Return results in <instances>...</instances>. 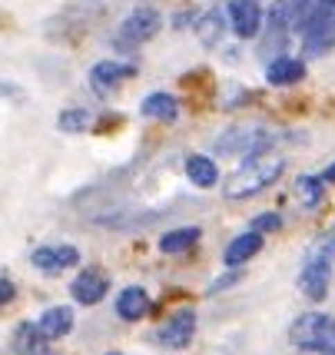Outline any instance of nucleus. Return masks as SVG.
Masks as SVG:
<instances>
[{
  "mask_svg": "<svg viewBox=\"0 0 335 355\" xmlns=\"http://www.w3.org/2000/svg\"><path fill=\"white\" fill-rule=\"evenodd\" d=\"M282 166H286L282 156H252V159H246L243 166L226 180L223 196L226 200H249V196H256L262 189H269L279 180Z\"/></svg>",
  "mask_w": 335,
  "mask_h": 355,
  "instance_id": "nucleus-1",
  "label": "nucleus"
},
{
  "mask_svg": "<svg viewBox=\"0 0 335 355\" xmlns=\"http://www.w3.org/2000/svg\"><path fill=\"white\" fill-rule=\"evenodd\" d=\"M289 339L299 349H322V352L335 355V319L322 312H305L289 325Z\"/></svg>",
  "mask_w": 335,
  "mask_h": 355,
  "instance_id": "nucleus-2",
  "label": "nucleus"
},
{
  "mask_svg": "<svg viewBox=\"0 0 335 355\" xmlns=\"http://www.w3.org/2000/svg\"><path fill=\"white\" fill-rule=\"evenodd\" d=\"M329 279H332V259L329 252H309L302 269H299V289L312 302H322L329 293Z\"/></svg>",
  "mask_w": 335,
  "mask_h": 355,
  "instance_id": "nucleus-3",
  "label": "nucleus"
},
{
  "mask_svg": "<svg viewBox=\"0 0 335 355\" xmlns=\"http://www.w3.org/2000/svg\"><path fill=\"white\" fill-rule=\"evenodd\" d=\"M193 336H196V312L180 309V312H173L166 322L160 325L156 342H160L163 349H186V345L193 342Z\"/></svg>",
  "mask_w": 335,
  "mask_h": 355,
  "instance_id": "nucleus-4",
  "label": "nucleus"
},
{
  "mask_svg": "<svg viewBox=\"0 0 335 355\" xmlns=\"http://www.w3.org/2000/svg\"><path fill=\"white\" fill-rule=\"evenodd\" d=\"M229 24L239 40H249L262 27V7L256 0H229Z\"/></svg>",
  "mask_w": 335,
  "mask_h": 355,
  "instance_id": "nucleus-5",
  "label": "nucleus"
},
{
  "mask_svg": "<svg viewBox=\"0 0 335 355\" xmlns=\"http://www.w3.org/2000/svg\"><path fill=\"white\" fill-rule=\"evenodd\" d=\"M70 293H74L76 302H83V306H96V302L110 293L107 272H100V269H83V272L70 282Z\"/></svg>",
  "mask_w": 335,
  "mask_h": 355,
  "instance_id": "nucleus-6",
  "label": "nucleus"
},
{
  "mask_svg": "<svg viewBox=\"0 0 335 355\" xmlns=\"http://www.w3.org/2000/svg\"><path fill=\"white\" fill-rule=\"evenodd\" d=\"M160 14L153 10V7H137L133 14L123 20V40H130V44H143V40H150L160 33Z\"/></svg>",
  "mask_w": 335,
  "mask_h": 355,
  "instance_id": "nucleus-7",
  "label": "nucleus"
},
{
  "mask_svg": "<svg viewBox=\"0 0 335 355\" xmlns=\"http://www.w3.org/2000/svg\"><path fill=\"white\" fill-rule=\"evenodd\" d=\"M312 0H275V7L269 10V27L273 31H289V27H299L302 17L309 14Z\"/></svg>",
  "mask_w": 335,
  "mask_h": 355,
  "instance_id": "nucleus-8",
  "label": "nucleus"
},
{
  "mask_svg": "<svg viewBox=\"0 0 335 355\" xmlns=\"http://www.w3.org/2000/svg\"><path fill=\"white\" fill-rule=\"evenodd\" d=\"M76 263H80V249L76 246H57V249L44 246L33 252V266L44 269V272H63V269H70Z\"/></svg>",
  "mask_w": 335,
  "mask_h": 355,
  "instance_id": "nucleus-9",
  "label": "nucleus"
},
{
  "mask_svg": "<svg viewBox=\"0 0 335 355\" xmlns=\"http://www.w3.org/2000/svg\"><path fill=\"white\" fill-rule=\"evenodd\" d=\"M269 143V133L262 130H232L226 137H219V153H256Z\"/></svg>",
  "mask_w": 335,
  "mask_h": 355,
  "instance_id": "nucleus-10",
  "label": "nucleus"
},
{
  "mask_svg": "<svg viewBox=\"0 0 335 355\" xmlns=\"http://www.w3.org/2000/svg\"><path fill=\"white\" fill-rule=\"evenodd\" d=\"M259 249H262V232L249 230V232L236 236V239L229 243V246H226V256H223V259H226V266H232V269H236V266L249 263V259H252Z\"/></svg>",
  "mask_w": 335,
  "mask_h": 355,
  "instance_id": "nucleus-11",
  "label": "nucleus"
},
{
  "mask_svg": "<svg viewBox=\"0 0 335 355\" xmlns=\"http://www.w3.org/2000/svg\"><path fill=\"white\" fill-rule=\"evenodd\" d=\"M305 77V63L302 60H292V57H275L269 67H266V80L273 87H292Z\"/></svg>",
  "mask_w": 335,
  "mask_h": 355,
  "instance_id": "nucleus-12",
  "label": "nucleus"
},
{
  "mask_svg": "<svg viewBox=\"0 0 335 355\" xmlns=\"http://www.w3.org/2000/svg\"><path fill=\"white\" fill-rule=\"evenodd\" d=\"M139 113L150 116V120L173 123V120L180 116V103H176V96H169V93H150V96L139 103Z\"/></svg>",
  "mask_w": 335,
  "mask_h": 355,
  "instance_id": "nucleus-13",
  "label": "nucleus"
},
{
  "mask_svg": "<svg viewBox=\"0 0 335 355\" xmlns=\"http://www.w3.org/2000/svg\"><path fill=\"white\" fill-rule=\"evenodd\" d=\"M117 312H120V319H126V322H137V319H143L150 312V295L143 293L139 286H130L117 299Z\"/></svg>",
  "mask_w": 335,
  "mask_h": 355,
  "instance_id": "nucleus-14",
  "label": "nucleus"
},
{
  "mask_svg": "<svg viewBox=\"0 0 335 355\" xmlns=\"http://www.w3.org/2000/svg\"><path fill=\"white\" fill-rule=\"evenodd\" d=\"M40 332H44L46 339H63L70 329H74V309H67V306H53V309H46L40 315Z\"/></svg>",
  "mask_w": 335,
  "mask_h": 355,
  "instance_id": "nucleus-15",
  "label": "nucleus"
},
{
  "mask_svg": "<svg viewBox=\"0 0 335 355\" xmlns=\"http://www.w3.org/2000/svg\"><path fill=\"white\" fill-rule=\"evenodd\" d=\"M137 73L133 67H126V63H117V60H103L96 63L90 70L93 83H100V87H117V83H123V80H130Z\"/></svg>",
  "mask_w": 335,
  "mask_h": 355,
  "instance_id": "nucleus-16",
  "label": "nucleus"
},
{
  "mask_svg": "<svg viewBox=\"0 0 335 355\" xmlns=\"http://www.w3.org/2000/svg\"><path fill=\"white\" fill-rule=\"evenodd\" d=\"M186 176H189V183L209 189V186H216V180H219V170H216V163L209 156H189V159H186Z\"/></svg>",
  "mask_w": 335,
  "mask_h": 355,
  "instance_id": "nucleus-17",
  "label": "nucleus"
},
{
  "mask_svg": "<svg viewBox=\"0 0 335 355\" xmlns=\"http://www.w3.org/2000/svg\"><path fill=\"white\" fill-rule=\"evenodd\" d=\"M199 226H183V230H169L163 239H160V249L169 252V256H176V252H186L189 246H196L199 243Z\"/></svg>",
  "mask_w": 335,
  "mask_h": 355,
  "instance_id": "nucleus-18",
  "label": "nucleus"
},
{
  "mask_svg": "<svg viewBox=\"0 0 335 355\" xmlns=\"http://www.w3.org/2000/svg\"><path fill=\"white\" fill-rule=\"evenodd\" d=\"M44 339L46 336L40 332V325L24 322L20 329H17V336H14V352H20V355H44V349H40V342Z\"/></svg>",
  "mask_w": 335,
  "mask_h": 355,
  "instance_id": "nucleus-19",
  "label": "nucleus"
},
{
  "mask_svg": "<svg viewBox=\"0 0 335 355\" xmlns=\"http://www.w3.org/2000/svg\"><path fill=\"white\" fill-rule=\"evenodd\" d=\"M223 14L219 10H209V14H203L196 20V37H199V44L203 46H216L219 40H223Z\"/></svg>",
  "mask_w": 335,
  "mask_h": 355,
  "instance_id": "nucleus-20",
  "label": "nucleus"
},
{
  "mask_svg": "<svg viewBox=\"0 0 335 355\" xmlns=\"http://www.w3.org/2000/svg\"><path fill=\"white\" fill-rule=\"evenodd\" d=\"M295 193L302 196L305 209H316L322 202V180H316V176H299V180H295Z\"/></svg>",
  "mask_w": 335,
  "mask_h": 355,
  "instance_id": "nucleus-21",
  "label": "nucleus"
},
{
  "mask_svg": "<svg viewBox=\"0 0 335 355\" xmlns=\"http://www.w3.org/2000/svg\"><path fill=\"white\" fill-rule=\"evenodd\" d=\"M57 126H60L63 133H83L90 126V113L87 110H63Z\"/></svg>",
  "mask_w": 335,
  "mask_h": 355,
  "instance_id": "nucleus-22",
  "label": "nucleus"
},
{
  "mask_svg": "<svg viewBox=\"0 0 335 355\" xmlns=\"http://www.w3.org/2000/svg\"><path fill=\"white\" fill-rule=\"evenodd\" d=\"M282 226V216L279 213H259V216L252 219V230L256 232H275Z\"/></svg>",
  "mask_w": 335,
  "mask_h": 355,
  "instance_id": "nucleus-23",
  "label": "nucleus"
},
{
  "mask_svg": "<svg viewBox=\"0 0 335 355\" xmlns=\"http://www.w3.org/2000/svg\"><path fill=\"white\" fill-rule=\"evenodd\" d=\"M10 299H14V282H10V279L3 276V279H0V302L7 306Z\"/></svg>",
  "mask_w": 335,
  "mask_h": 355,
  "instance_id": "nucleus-24",
  "label": "nucleus"
},
{
  "mask_svg": "<svg viewBox=\"0 0 335 355\" xmlns=\"http://www.w3.org/2000/svg\"><path fill=\"white\" fill-rule=\"evenodd\" d=\"M322 183H335V163L325 173H322Z\"/></svg>",
  "mask_w": 335,
  "mask_h": 355,
  "instance_id": "nucleus-25",
  "label": "nucleus"
},
{
  "mask_svg": "<svg viewBox=\"0 0 335 355\" xmlns=\"http://www.w3.org/2000/svg\"><path fill=\"white\" fill-rule=\"evenodd\" d=\"M325 243H329V252H335V230H332V236H329Z\"/></svg>",
  "mask_w": 335,
  "mask_h": 355,
  "instance_id": "nucleus-26",
  "label": "nucleus"
},
{
  "mask_svg": "<svg viewBox=\"0 0 335 355\" xmlns=\"http://www.w3.org/2000/svg\"><path fill=\"white\" fill-rule=\"evenodd\" d=\"M110 355H120V352H110Z\"/></svg>",
  "mask_w": 335,
  "mask_h": 355,
  "instance_id": "nucleus-27",
  "label": "nucleus"
}]
</instances>
